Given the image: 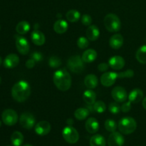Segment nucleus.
Wrapping results in <instances>:
<instances>
[{"instance_id":"5","label":"nucleus","mask_w":146,"mask_h":146,"mask_svg":"<svg viewBox=\"0 0 146 146\" xmlns=\"http://www.w3.org/2000/svg\"><path fill=\"white\" fill-rule=\"evenodd\" d=\"M84 61L79 56L76 55L70 57L67 62L68 68L71 72L80 74L84 70Z\"/></svg>"},{"instance_id":"10","label":"nucleus","mask_w":146,"mask_h":146,"mask_svg":"<svg viewBox=\"0 0 146 146\" xmlns=\"http://www.w3.org/2000/svg\"><path fill=\"white\" fill-rule=\"evenodd\" d=\"M16 47L17 51L23 55H26L29 51V44L26 38L23 36H16Z\"/></svg>"},{"instance_id":"6","label":"nucleus","mask_w":146,"mask_h":146,"mask_svg":"<svg viewBox=\"0 0 146 146\" xmlns=\"http://www.w3.org/2000/svg\"><path fill=\"white\" fill-rule=\"evenodd\" d=\"M62 136L68 143L74 144L78 142L79 139V134L75 128L71 125L65 127L62 131Z\"/></svg>"},{"instance_id":"16","label":"nucleus","mask_w":146,"mask_h":146,"mask_svg":"<svg viewBox=\"0 0 146 146\" xmlns=\"http://www.w3.org/2000/svg\"><path fill=\"white\" fill-rule=\"evenodd\" d=\"M31 38L32 42L36 46L44 45L46 41V37L44 34L39 30L35 29L31 34Z\"/></svg>"},{"instance_id":"22","label":"nucleus","mask_w":146,"mask_h":146,"mask_svg":"<svg viewBox=\"0 0 146 146\" xmlns=\"http://www.w3.org/2000/svg\"><path fill=\"white\" fill-rule=\"evenodd\" d=\"M82 59L84 63H91L94 62L97 58V52L93 48L87 49L83 53Z\"/></svg>"},{"instance_id":"46","label":"nucleus","mask_w":146,"mask_h":146,"mask_svg":"<svg viewBox=\"0 0 146 146\" xmlns=\"http://www.w3.org/2000/svg\"><path fill=\"white\" fill-rule=\"evenodd\" d=\"M1 76H0V84H1Z\"/></svg>"},{"instance_id":"9","label":"nucleus","mask_w":146,"mask_h":146,"mask_svg":"<svg viewBox=\"0 0 146 146\" xmlns=\"http://www.w3.org/2000/svg\"><path fill=\"white\" fill-rule=\"evenodd\" d=\"M111 96L115 101L118 103L125 102L128 99V94L124 88L121 86H115L111 91Z\"/></svg>"},{"instance_id":"7","label":"nucleus","mask_w":146,"mask_h":146,"mask_svg":"<svg viewBox=\"0 0 146 146\" xmlns=\"http://www.w3.org/2000/svg\"><path fill=\"white\" fill-rule=\"evenodd\" d=\"M2 121L5 125L9 126L14 125L18 121V115L13 109H6L1 114Z\"/></svg>"},{"instance_id":"1","label":"nucleus","mask_w":146,"mask_h":146,"mask_svg":"<svg viewBox=\"0 0 146 146\" xmlns=\"http://www.w3.org/2000/svg\"><path fill=\"white\" fill-rule=\"evenodd\" d=\"M31 94V87L28 82L19 81L16 83L11 89V96L16 101L21 103L28 99Z\"/></svg>"},{"instance_id":"4","label":"nucleus","mask_w":146,"mask_h":146,"mask_svg":"<svg viewBox=\"0 0 146 146\" xmlns=\"http://www.w3.org/2000/svg\"><path fill=\"white\" fill-rule=\"evenodd\" d=\"M104 25L110 32H118L121 29V20L116 14H108L104 18Z\"/></svg>"},{"instance_id":"34","label":"nucleus","mask_w":146,"mask_h":146,"mask_svg":"<svg viewBox=\"0 0 146 146\" xmlns=\"http://www.w3.org/2000/svg\"><path fill=\"white\" fill-rule=\"evenodd\" d=\"M89 45V41L88 38L84 36H81L77 40V46L81 49H85Z\"/></svg>"},{"instance_id":"25","label":"nucleus","mask_w":146,"mask_h":146,"mask_svg":"<svg viewBox=\"0 0 146 146\" xmlns=\"http://www.w3.org/2000/svg\"><path fill=\"white\" fill-rule=\"evenodd\" d=\"M106 141L105 138L100 134L93 135L90 139V146H106Z\"/></svg>"},{"instance_id":"41","label":"nucleus","mask_w":146,"mask_h":146,"mask_svg":"<svg viewBox=\"0 0 146 146\" xmlns=\"http://www.w3.org/2000/svg\"><path fill=\"white\" fill-rule=\"evenodd\" d=\"M35 64L36 62L34 61V60H33L32 58H30V59L27 60V62H26V67L27 68H34Z\"/></svg>"},{"instance_id":"11","label":"nucleus","mask_w":146,"mask_h":146,"mask_svg":"<svg viewBox=\"0 0 146 146\" xmlns=\"http://www.w3.org/2000/svg\"><path fill=\"white\" fill-rule=\"evenodd\" d=\"M118 78V75L115 72H105L101 76V82L103 86L106 87H110L115 84Z\"/></svg>"},{"instance_id":"37","label":"nucleus","mask_w":146,"mask_h":146,"mask_svg":"<svg viewBox=\"0 0 146 146\" xmlns=\"http://www.w3.org/2000/svg\"><path fill=\"white\" fill-rule=\"evenodd\" d=\"M31 58L34 60V61H35L36 63H39L41 62V61H42L43 55L41 53L38 52V51H35V52H34L33 54H31Z\"/></svg>"},{"instance_id":"13","label":"nucleus","mask_w":146,"mask_h":146,"mask_svg":"<svg viewBox=\"0 0 146 146\" xmlns=\"http://www.w3.org/2000/svg\"><path fill=\"white\" fill-rule=\"evenodd\" d=\"M51 129V124L48 121H46L38 122V123L36 124L35 128H34L36 133L38 135H41V136H44V135H46L47 134L49 133Z\"/></svg>"},{"instance_id":"20","label":"nucleus","mask_w":146,"mask_h":146,"mask_svg":"<svg viewBox=\"0 0 146 146\" xmlns=\"http://www.w3.org/2000/svg\"><path fill=\"white\" fill-rule=\"evenodd\" d=\"M100 36V31L98 27L96 25H90L86 30V36L90 41H94L98 38Z\"/></svg>"},{"instance_id":"40","label":"nucleus","mask_w":146,"mask_h":146,"mask_svg":"<svg viewBox=\"0 0 146 146\" xmlns=\"http://www.w3.org/2000/svg\"><path fill=\"white\" fill-rule=\"evenodd\" d=\"M108 66L109 65H108L106 63H101V64H100L98 66V69L100 71H101V72H105V71H106L108 70Z\"/></svg>"},{"instance_id":"27","label":"nucleus","mask_w":146,"mask_h":146,"mask_svg":"<svg viewBox=\"0 0 146 146\" xmlns=\"http://www.w3.org/2000/svg\"><path fill=\"white\" fill-rule=\"evenodd\" d=\"M89 110L87 108H79L74 112V116L77 120L83 121L85 120L89 115Z\"/></svg>"},{"instance_id":"33","label":"nucleus","mask_w":146,"mask_h":146,"mask_svg":"<svg viewBox=\"0 0 146 146\" xmlns=\"http://www.w3.org/2000/svg\"><path fill=\"white\" fill-rule=\"evenodd\" d=\"M105 128L108 132H114L117 129L116 123L112 119H107L105 122Z\"/></svg>"},{"instance_id":"43","label":"nucleus","mask_w":146,"mask_h":146,"mask_svg":"<svg viewBox=\"0 0 146 146\" xmlns=\"http://www.w3.org/2000/svg\"><path fill=\"white\" fill-rule=\"evenodd\" d=\"M143 106L146 110V97H145L144 99L143 100Z\"/></svg>"},{"instance_id":"42","label":"nucleus","mask_w":146,"mask_h":146,"mask_svg":"<svg viewBox=\"0 0 146 146\" xmlns=\"http://www.w3.org/2000/svg\"><path fill=\"white\" fill-rule=\"evenodd\" d=\"M67 123H68V125H71L74 123V121H73L72 119H71V118H69V119L67 120Z\"/></svg>"},{"instance_id":"36","label":"nucleus","mask_w":146,"mask_h":146,"mask_svg":"<svg viewBox=\"0 0 146 146\" xmlns=\"http://www.w3.org/2000/svg\"><path fill=\"white\" fill-rule=\"evenodd\" d=\"M108 110H109V111L111 113L118 114L121 109V106H120L117 103L113 102L109 104Z\"/></svg>"},{"instance_id":"23","label":"nucleus","mask_w":146,"mask_h":146,"mask_svg":"<svg viewBox=\"0 0 146 146\" xmlns=\"http://www.w3.org/2000/svg\"><path fill=\"white\" fill-rule=\"evenodd\" d=\"M83 99L85 101L86 104L88 106H92L95 104L96 100V94L94 91L91 89H88L84 91L83 95Z\"/></svg>"},{"instance_id":"21","label":"nucleus","mask_w":146,"mask_h":146,"mask_svg":"<svg viewBox=\"0 0 146 146\" xmlns=\"http://www.w3.org/2000/svg\"><path fill=\"white\" fill-rule=\"evenodd\" d=\"M68 24L66 21L64 19H58L54 23V29L57 34H64L68 30Z\"/></svg>"},{"instance_id":"29","label":"nucleus","mask_w":146,"mask_h":146,"mask_svg":"<svg viewBox=\"0 0 146 146\" xmlns=\"http://www.w3.org/2000/svg\"><path fill=\"white\" fill-rule=\"evenodd\" d=\"M135 57L138 62L146 64V45L142 46L138 48L135 54Z\"/></svg>"},{"instance_id":"47","label":"nucleus","mask_w":146,"mask_h":146,"mask_svg":"<svg viewBox=\"0 0 146 146\" xmlns=\"http://www.w3.org/2000/svg\"><path fill=\"white\" fill-rule=\"evenodd\" d=\"M1 121H0V127H1Z\"/></svg>"},{"instance_id":"35","label":"nucleus","mask_w":146,"mask_h":146,"mask_svg":"<svg viewBox=\"0 0 146 146\" xmlns=\"http://www.w3.org/2000/svg\"><path fill=\"white\" fill-rule=\"evenodd\" d=\"M118 78H132L134 76V71L132 69H128L123 72L117 73Z\"/></svg>"},{"instance_id":"19","label":"nucleus","mask_w":146,"mask_h":146,"mask_svg":"<svg viewBox=\"0 0 146 146\" xmlns=\"http://www.w3.org/2000/svg\"><path fill=\"white\" fill-rule=\"evenodd\" d=\"M143 98V92L140 88H134L128 95V100L132 104H138Z\"/></svg>"},{"instance_id":"26","label":"nucleus","mask_w":146,"mask_h":146,"mask_svg":"<svg viewBox=\"0 0 146 146\" xmlns=\"http://www.w3.org/2000/svg\"><path fill=\"white\" fill-rule=\"evenodd\" d=\"M11 141L14 146H21L24 142V135L19 131H15L11 135Z\"/></svg>"},{"instance_id":"3","label":"nucleus","mask_w":146,"mask_h":146,"mask_svg":"<svg viewBox=\"0 0 146 146\" xmlns=\"http://www.w3.org/2000/svg\"><path fill=\"white\" fill-rule=\"evenodd\" d=\"M118 127L120 132L128 135L133 133L136 130L137 123L132 117H124L120 120Z\"/></svg>"},{"instance_id":"17","label":"nucleus","mask_w":146,"mask_h":146,"mask_svg":"<svg viewBox=\"0 0 146 146\" xmlns=\"http://www.w3.org/2000/svg\"><path fill=\"white\" fill-rule=\"evenodd\" d=\"M124 42V38L123 36L120 34H113L109 40V44L113 49H119L123 46Z\"/></svg>"},{"instance_id":"18","label":"nucleus","mask_w":146,"mask_h":146,"mask_svg":"<svg viewBox=\"0 0 146 146\" xmlns=\"http://www.w3.org/2000/svg\"><path fill=\"white\" fill-rule=\"evenodd\" d=\"M85 127L86 131L89 133L94 134L98 132V129H99V123L96 118H89L86 122Z\"/></svg>"},{"instance_id":"30","label":"nucleus","mask_w":146,"mask_h":146,"mask_svg":"<svg viewBox=\"0 0 146 146\" xmlns=\"http://www.w3.org/2000/svg\"><path fill=\"white\" fill-rule=\"evenodd\" d=\"M67 20L70 22H77L81 17V14L76 9H71L66 14Z\"/></svg>"},{"instance_id":"2","label":"nucleus","mask_w":146,"mask_h":146,"mask_svg":"<svg viewBox=\"0 0 146 146\" xmlns=\"http://www.w3.org/2000/svg\"><path fill=\"white\" fill-rule=\"evenodd\" d=\"M54 84L58 90L62 91H68L71 86V76L66 69H58L54 73L53 76Z\"/></svg>"},{"instance_id":"39","label":"nucleus","mask_w":146,"mask_h":146,"mask_svg":"<svg viewBox=\"0 0 146 146\" xmlns=\"http://www.w3.org/2000/svg\"><path fill=\"white\" fill-rule=\"evenodd\" d=\"M131 104L132 103L131 101H128V102L124 103L122 105V106L121 107V109L122 111V112L123 113H128L131 111Z\"/></svg>"},{"instance_id":"48","label":"nucleus","mask_w":146,"mask_h":146,"mask_svg":"<svg viewBox=\"0 0 146 146\" xmlns=\"http://www.w3.org/2000/svg\"><path fill=\"white\" fill-rule=\"evenodd\" d=\"M7 146H11V145H7Z\"/></svg>"},{"instance_id":"15","label":"nucleus","mask_w":146,"mask_h":146,"mask_svg":"<svg viewBox=\"0 0 146 146\" xmlns=\"http://www.w3.org/2000/svg\"><path fill=\"white\" fill-rule=\"evenodd\" d=\"M19 64V58L15 54H10L4 61V66L7 68H14Z\"/></svg>"},{"instance_id":"45","label":"nucleus","mask_w":146,"mask_h":146,"mask_svg":"<svg viewBox=\"0 0 146 146\" xmlns=\"http://www.w3.org/2000/svg\"><path fill=\"white\" fill-rule=\"evenodd\" d=\"M23 146H33V145H30V144H26V145H23Z\"/></svg>"},{"instance_id":"38","label":"nucleus","mask_w":146,"mask_h":146,"mask_svg":"<svg viewBox=\"0 0 146 146\" xmlns=\"http://www.w3.org/2000/svg\"><path fill=\"white\" fill-rule=\"evenodd\" d=\"M81 22L85 26H90L92 23V18L88 14H84L81 17Z\"/></svg>"},{"instance_id":"12","label":"nucleus","mask_w":146,"mask_h":146,"mask_svg":"<svg viewBox=\"0 0 146 146\" xmlns=\"http://www.w3.org/2000/svg\"><path fill=\"white\" fill-rule=\"evenodd\" d=\"M125 142L123 135L119 132L111 133L108 138V146H123Z\"/></svg>"},{"instance_id":"31","label":"nucleus","mask_w":146,"mask_h":146,"mask_svg":"<svg viewBox=\"0 0 146 146\" xmlns=\"http://www.w3.org/2000/svg\"><path fill=\"white\" fill-rule=\"evenodd\" d=\"M93 107H94V111L97 112L98 113H103L106 110V105L102 101H98L95 102Z\"/></svg>"},{"instance_id":"24","label":"nucleus","mask_w":146,"mask_h":146,"mask_svg":"<svg viewBox=\"0 0 146 146\" xmlns=\"http://www.w3.org/2000/svg\"><path fill=\"white\" fill-rule=\"evenodd\" d=\"M84 84L88 89H94L98 86V78L94 74H88L84 79Z\"/></svg>"},{"instance_id":"44","label":"nucleus","mask_w":146,"mask_h":146,"mask_svg":"<svg viewBox=\"0 0 146 146\" xmlns=\"http://www.w3.org/2000/svg\"><path fill=\"white\" fill-rule=\"evenodd\" d=\"M1 63H2V59H1V56H0V66H1Z\"/></svg>"},{"instance_id":"28","label":"nucleus","mask_w":146,"mask_h":146,"mask_svg":"<svg viewBox=\"0 0 146 146\" xmlns=\"http://www.w3.org/2000/svg\"><path fill=\"white\" fill-rule=\"evenodd\" d=\"M30 30V24L27 21H21L16 27V31L19 34H25Z\"/></svg>"},{"instance_id":"32","label":"nucleus","mask_w":146,"mask_h":146,"mask_svg":"<svg viewBox=\"0 0 146 146\" xmlns=\"http://www.w3.org/2000/svg\"><path fill=\"white\" fill-rule=\"evenodd\" d=\"M48 65L52 68H57L61 66V60L56 56H52L48 59Z\"/></svg>"},{"instance_id":"14","label":"nucleus","mask_w":146,"mask_h":146,"mask_svg":"<svg viewBox=\"0 0 146 146\" xmlns=\"http://www.w3.org/2000/svg\"><path fill=\"white\" fill-rule=\"evenodd\" d=\"M125 60L121 56H114L108 61V65L114 70H121L125 66Z\"/></svg>"},{"instance_id":"8","label":"nucleus","mask_w":146,"mask_h":146,"mask_svg":"<svg viewBox=\"0 0 146 146\" xmlns=\"http://www.w3.org/2000/svg\"><path fill=\"white\" fill-rule=\"evenodd\" d=\"M20 125L24 128L27 130H30L33 128L35 125L36 120L34 115L28 112L24 113L21 115L19 118Z\"/></svg>"}]
</instances>
